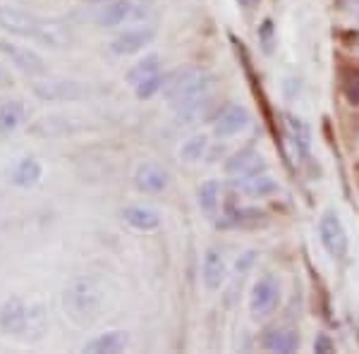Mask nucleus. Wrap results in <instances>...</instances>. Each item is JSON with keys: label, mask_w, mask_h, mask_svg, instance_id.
Returning a JSON list of instances; mask_svg holds the SVG:
<instances>
[{"label": "nucleus", "mask_w": 359, "mask_h": 354, "mask_svg": "<svg viewBox=\"0 0 359 354\" xmlns=\"http://www.w3.org/2000/svg\"><path fill=\"white\" fill-rule=\"evenodd\" d=\"M213 84V77L201 67H184L177 72L168 74L163 79V96L172 108H187L192 103L208 96V89Z\"/></svg>", "instance_id": "1"}, {"label": "nucleus", "mask_w": 359, "mask_h": 354, "mask_svg": "<svg viewBox=\"0 0 359 354\" xmlns=\"http://www.w3.org/2000/svg\"><path fill=\"white\" fill-rule=\"evenodd\" d=\"M318 240H321L323 249L331 254L333 259H345L347 257V247H350V240H347V230L343 225V220L335 211H326L318 220Z\"/></svg>", "instance_id": "2"}, {"label": "nucleus", "mask_w": 359, "mask_h": 354, "mask_svg": "<svg viewBox=\"0 0 359 354\" xmlns=\"http://www.w3.org/2000/svg\"><path fill=\"white\" fill-rule=\"evenodd\" d=\"M39 316V311L34 313L32 306L25 304L22 297H8L0 306V330L8 335H25L32 328V321Z\"/></svg>", "instance_id": "3"}, {"label": "nucleus", "mask_w": 359, "mask_h": 354, "mask_svg": "<svg viewBox=\"0 0 359 354\" xmlns=\"http://www.w3.org/2000/svg\"><path fill=\"white\" fill-rule=\"evenodd\" d=\"M280 304V285L273 275H264L254 282L252 294H249V311L254 318H266L276 311Z\"/></svg>", "instance_id": "4"}, {"label": "nucleus", "mask_w": 359, "mask_h": 354, "mask_svg": "<svg viewBox=\"0 0 359 354\" xmlns=\"http://www.w3.org/2000/svg\"><path fill=\"white\" fill-rule=\"evenodd\" d=\"M65 306L69 309V316L77 321H89L98 309V292L94 282L79 280L67 290L65 294Z\"/></svg>", "instance_id": "5"}, {"label": "nucleus", "mask_w": 359, "mask_h": 354, "mask_svg": "<svg viewBox=\"0 0 359 354\" xmlns=\"http://www.w3.org/2000/svg\"><path fill=\"white\" fill-rule=\"evenodd\" d=\"M0 53L8 57L17 69L29 74V77H41V74H46V62L36 50L17 46L13 41H8V39H0Z\"/></svg>", "instance_id": "6"}, {"label": "nucleus", "mask_w": 359, "mask_h": 354, "mask_svg": "<svg viewBox=\"0 0 359 354\" xmlns=\"http://www.w3.org/2000/svg\"><path fill=\"white\" fill-rule=\"evenodd\" d=\"M32 91L41 101H79V98L86 96V89L79 82H62V79L34 82Z\"/></svg>", "instance_id": "7"}, {"label": "nucleus", "mask_w": 359, "mask_h": 354, "mask_svg": "<svg viewBox=\"0 0 359 354\" xmlns=\"http://www.w3.org/2000/svg\"><path fill=\"white\" fill-rule=\"evenodd\" d=\"M249 123H252V115H249V110L245 106H240V103H230V106H225L221 113H218L216 123H213V132H216V137H235L240 135L242 130H247Z\"/></svg>", "instance_id": "8"}, {"label": "nucleus", "mask_w": 359, "mask_h": 354, "mask_svg": "<svg viewBox=\"0 0 359 354\" xmlns=\"http://www.w3.org/2000/svg\"><path fill=\"white\" fill-rule=\"evenodd\" d=\"M135 184L139 191H144V194H161V191L168 189V184H170V172H168V168H163L161 163L147 161V163H142L137 168Z\"/></svg>", "instance_id": "9"}, {"label": "nucleus", "mask_w": 359, "mask_h": 354, "mask_svg": "<svg viewBox=\"0 0 359 354\" xmlns=\"http://www.w3.org/2000/svg\"><path fill=\"white\" fill-rule=\"evenodd\" d=\"M39 17L29 15L27 10L20 8H8V5H0V29L15 34V36H32L39 29Z\"/></svg>", "instance_id": "10"}, {"label": "nucleus", "mask_w": 359, "mask_h": 354, "mask_svg": "<svg viewBox=\"0 0 359 354\" xmlns=\"http://www.w3.org/2000/svg\"><path fill=\"white\" fill-rule=\"evenodd\" d=\"M201 280H204L206 290H211V292H216V290L225 285V280H228V261H225L221 249H206L204 266H201Z\"/></svg>", "instance_id": "11"}, {"label": "nucleus", "mask_w": 359, "mask_h": 354, "mask_svg": "<svg viewBox=\"0 0 359 354\" xmlns=\"http://www.w3.org/2000/svg\"><path fill=\"white\" fill-rule=\"evenodd\" d=\"M225 172L233 177H249L266 172V161L262 154H257L254 149H242L235 156H230L225 163Z\"/></svg>", "instance_id": "12"}, {"label": "nucleus", "mask_w": 359, "mask_h": 354, "mask_svg": "<svg viewBox=\"0 0 359 354\" xmlns=\"http://www.w3.org/2000/svg\"><path fill=\"white\" fill-rule=\"evenodd\" d=\"M39 43L48 46V48H67L74 41V34L65 22H57V20H41L39 22V29L34 34Z\"/></svg>", "instance_id": "13"}, {"label": "nucleus", "mask_w": 359, "mask_h": 354, "mask_svg": "<svg viewBox=\"0 0 359 354\" xmlns=\"http://www.w3.org/2000/svg\"><path fill=\"white\" fill-rule=\"evenodd\" d=\"M302 340H299V333L292 328H271L264 333L262 338V347L266 352H276V354H292L299 350Z\"/></svg>", "instance_id": "14"}, {"label": "nucleus", "mask_w": 359, "mask_h": 354, "mask_svg": "<svg viewBox=\"0 0 359 354\" xmlns=\"http://www.w3.org/2000/svg\"><path fill=\"white\" fill-rule=\"evenodd\" d=\"M154 29H130V32L120 34L118 39L111 43V50L115 55H135L139 50H144L149 43L154 41Z\"/></svg>", "instance_id": "15"}, {"label": "nucleus", "mask_w": 359, "mask_h": 354, "mask_svg": "<svg viewBox=\"0 0 359 354\" xmlns=\"http://www.w3.org/2000/svg\"><path fill=\"white\" fill-rule=\"evenodd\" d=\"M127 345H130V338H127L125 330H108V333H101V335H96L94 340L86 342L84 352H89V354H118V352H123Z\"/></svg>", "instance_id": "16"}, {"label": "nucleus", "mask_w": 359, "mask_h": 354, "mask_svg": "<svg viewBox=\"0 0 359 354\" xmlns=\"http://www.w3.org/2000/svg\"><path fill=\"white\" fill-rule=\"evenodd\" d=\"M43 175V165L36 158H22L17 161L15 168L10 170V182L20 189H32L39 184V179Z\"/></svg>", "instance_id": "17"}, {"label": "nucleus", "mask_w": 359, "mask_h": 354, "mask_svg": "<svg viewBox=\"0 0 359 354\" xmlns=\"http://www.w3.org/2000/svg\"><path fill=\"white\" fill-rule=\"evenodd\" d=\"M123 218L127 225H132L135 230L142 232H151L161 225V213L154 211L149 206H130L123 211Z\"/></svg>", "instance_id": "18"}, {"label": "nucleus", "mask_w": 359, "mask_h": 354, "mask_svg": "<svg viewBox=\"0 0 359 354\" xmlns=\"http://www.w3.org/2000/svg\"><path fill=\"white\" fill-rule=\"evenodd\" d=\"M27 108L22 101H3L0 103V139L10 137L13 132L25 123Z\"/></svg>", "instance_id": "19"}, {"label": "nucleus", "mask_w": 359, "mask_h": 354, "mask_svg": "<svg viewBox=\"0 0 359 354\" xmlns=\"http://www.w3.org/2000/svg\"><path fill=\"white\" fill-rule=\"evenodd\" d=\"M130 17H132L130 0H113V3H106V8H101V13L96 15V22L101 27H120Z\"/></svg>", "instance_id": "20"}, {"label": "nucleus", "mask_w": 359, "mask_h": 354, "mask_svg": "<svg viewBox=\"0 0 359 354\" xmlns=\"http://www.w3.org/2000/svg\"><path fill=\"white\" fill-rule=\"evenodd\" d=\"M161 74V57L151 53V55H144V60H139L135 67L127 72V82H130L132 89H137V86H142L144 82H149V79L158 77Z\"/></svg>", "instance_id": "21"}, {"label": "nucleus", "mask_w": 359, "mask_h": 354, "mask_svg": "<svg viewBox=\"0 0 359 354\" xmlns=\"http://www.w3.org/2000/svg\"><path fill=\"white\" fill-rule=\"evenodd\" d=\"M235 187L247 196H266L271 191L278 189L276 179L269 177L266 172H259V175H249V177H237Z\"/></svg>", "instance_id": "22"}, {"label": "nucleus", "mask_w": 359, "mask_h": 354, "mask_svg": "<svg viewBox=\"0 0 359 354\" xmlns=\"http://www.w3.org/2000/svg\"><path fill=\"white\" fill-rule=\"evenodd\" d=\"M283 120H285V132H287V137H290V142L297 147L299 154L306 158V156H309V149H311L309 127H306L299 118H294V115H283Z\"/></svg>", "instance_id": "23"}, {"label": "nucleus", "mask_w": 359, "mask_h": 354, "mask_svg": "<svg viewBox=\"0 0 359 354\" xmlns=\"http://www.w3.org/2000/svg\"><path fill=\"white\" fill-rule=\"evenodd\" d=\"M74 127L72 123H69L67 118H62V115H50V118H41L39 123H34L32 125V135H36V137H62V135H67V132H72Z\"/></svg>", "instance_id": "24"}, {"label": "nucleus", "mask_w": 359, "mask_h": 354, "mask_svg": "<svg viewBox=\"0 0 359 354\" xmlns=\"http://www.w3.org/2000/svg\"><path fill=\"white\" fill-rule=\"evenodd\" d=\"M221 194H223V184L218 179H208L199 187V206L206 216H216L218 208H221Z\"/></svg>", "instance_id": "25"}, {"label": "nucleus", "mask_w": 359, "mask_h": 354, "mask_svg": "<svg viewBox=\"0 0 359 354\" xmlns=\"http://www.w3.org/2000/svg\"><path fill=\"white\" fill-rule=\"evenodd\" d=\"M208 151V137L206 135H194L180 147V158L184 163H199Z\"/></svg>", "instance_id": "26"}, {"label": "nucleus", "mask_w": 359, "mask_h": 354, "mask_svg": "<svg viewBox=\"0 0 359 354\" xmlns=\"http://www.w3.org/2000/svg\"><path fill=\"white\" fill-rule=\"evenodd\" d=\"M343 94L352 106H359V69H350V72H345Z\"/></svg>", "instance_id": "27"}, {"label": "nucleus", "mask_w": 359, "mask_h": 354, "mask_svg": "<svg viewBox=\"0 0 359 354\" xmlns=\"http://www.w3.org/2000/svg\"><path fill=\"white\" fill-rule=\"evenodd\" d=\"M163 74H158V77H154V79H149V82H144L142 86H137L135 89V94L137 98H142V101H147V98H151L154 94H158L161 89H163Z\"/></svg>", "instance_id": "28"}, {"label": "nucleus", "mask_w": 359, "mask_h": 354, "mask_svg": "<svg viewBox=\"0 0 359 354\" xmlns=\"http://www.w3.org/2000/svg\"><path fill=\"white\" fill-rule=\"evenodd\" d=\"M343 43L352 50V53L359 55V32H347V34H343Z\"/></svg>", "instance_id": "29"}, {"label": "nucleus", "mask_w": 359, "mask_h": 354, "mask_svg": "<svg viewBox=\"0 0 359 354\" xmlns=\"http://www.w3.org/2000/svg\"><path fill=\"white\" fill-rule=\"evenodd\" d=\"M314 350L321 352V354H328V352H333V342L328 340L326 335H318L316 342H314Z\"/></svg>", "instance_id": "30"}, {"label": "nucleus", "mask_w": 359, "mask_h": 354, "mask_svg": "<svg viewBox=\"0 0 359 354\" xmlns=\"http://www.w3.org/2000/svg\"><path fill=\"white\" fill-rule=\"evenodd\" d=\"M254 257H257V254H254V252H247L242 259H237V271H240V273H245V271L249 268V266L254 264Z\"/></svg>", "instance_id": "31"}, {"label": "nucleus", "mask_w": 359, "mask_h": 354, "mask_svg": "<svg viewBox=\"0 0 359 354\" xmlns=\"http://www.w3.org/2000/svg\"><path fill=\"white\" fill-rule=\"evenodd\" d=\"M10 84V77H8V72L3 69V65H0V86H8Z\"/></svg>", "instance_id": "32"}, {"label": "nucleus", "mask_w": 359, "mask_h": 354, "mask_svg": "<svg viewBox=\"0 0 359 354\" xmlns=\"http://www.w3.org/2000/svg\"><path fill=\"white\" fill-rule=\"evenodd\" d=\"M237 3L242 5V8H247V10H252L254 5H259V0H237Z\"/></svg>", "instance_id": "33"}, {"label": "nucleus", "mask_w": 359, "mask_h": 354, "mask_svg": "<svg viewBox=\"0 0 359 354\" xmlns=\"http://www.w3.org/2000/svg\"><path fill=\"white\" fill-rule=\"evenodd\" d=\"M84 3H94V5H98V3H111V0H84Z\"/></svg>", "instance_id": "34"}]
</instances>
